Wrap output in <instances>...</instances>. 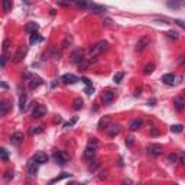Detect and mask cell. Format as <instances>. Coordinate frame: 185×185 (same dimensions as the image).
Instances as JSON below:
<instances>
[{"instance_id": "6da1fadb", "label": "cell", "mask_w": 185, "mask_h": 185, "mask_svg": "<svg viewBox=\"0 0 185 185\" xmlns=\"http://www.w3.org/2000/svg\"><path fill=\"white\" fill-rule=\"evenodd\" d=\"M109 49V42L107 41H99V42H95L93 46L90 48V51H88V57L90 59H93V58H95L97 55H100V54H103L104 51H107Z\"/></svg>"}, {"instance_id": "9c48e42d", "label": "cell", "mask_w": 185, "mask_h": 185, "mask_svg": "<svg viewBox=\"0 0 185 185\" xmlns=\"http://www.w3.org/2000/svg\"><path fill=\"white\" fill-rule=\"evenodd\" d=\"M174 107H175L176 111H184L185 110V99L184 97H176L175 100H174Z\"/></svg>"}, {"instance_id": "4dcf8cb0", "label": "cell", "mask_w": 185, "mask_h": 185, "mask_svg": "<svg viewBox=\"0 0 185 185\" xmlns=\"http://www.w3.org/2000/svg\"><path fill=\"white\" fill-rule=\"evenodd\" d=\"M77 120H78V117H72L70 122H66L65 124H64V129H70V127H72L74 124L77 123Z\"/></svg>"}, {"instance_id": "ab89813d", "label": "cell", "mask_w": 185, "mask_h": 185, "mask_svg": "<svg viewBox=\"0 0 185 185\" xmlns=\"http://www.w3.org/2000/svg\"><path fill=\"white\" fill-rule=\"evenodd\" d=\"M51 58H52V59H59V58H61V52H59V51H55V52L51 55Z\"/></svg>"}, {"instance_id": "f35d334b", "label": "cell", "mask_w": 185, "mask_h": 185, "mask_svg": "<svg viewBox=\"0 0 185 185\" xmlns=\"http://www.w3.org/2000/svg\"><path fill=\"white\" fill-rule=\"evenodd\" d=\"M168 36H169L171 39H176L178 38V33L174 32V30H169V32H168Z\"/></svg>"}, {"instance_id": "681fc988", "label": "cell", "mask_w": 185, "mask_h": 185, "mask_svg": "<svg viewBox=\"0 0 185 185\" xmlns=\"http://www.w3.org/2000/svg\"><path fill=\"white\" fill-rule=\"evenodd\" d=\"M168 6H169V7H175V9H176L179 5H178V3H168Z\"/></svg>"}, {"instance_id": "44dd1931", "label": "cell", "mask_w": 185, "mask_h": 185, "mask_svg": "<svg viewBox=\"0 0 185 185\" xmlns=\"http://www.w3.org/2000/svg\"><path fill=\"white\" fill-rule=\"evenodd\" d=\"M82 106H84V101H82L80 97L72 101V109H74V110H81V109H82Z\"/></svg>"}, {"instance_id": "d6a6232c", "label": "cell", "mask_w": 185, "mask_h": 185, "mask_svg": "<svg viewBox=\"0 0 185 185\" xmlns=\"http://www.w3.org/2000/svg\"><path fill=\"white\" fill-rule=\"evenodd\" d=\"M123 77H124V72H117L116 75L113 77V80H114V82H122V80H123Z\"/></svg>"}, {"instance_id": "ba28073f", "label": "cell", "mask_w": 185, "mask_h": 185, "mask_svg": "<svg viewBox=\"0 0 185 185\" xmlns=\"http://www.w3.org/2000/svg\"><path fill=\"white\" fill-rule=\"evenodd\" d=\"M26 52H28V49L25 46H20L19 49L16 51V54L13 55V62H20L25 57H26Z\"/></svg>"}, {"instance_id": "4316f807", "label": "cell", "mask_w": 185, "mask_h": 185, "mask_svg": "<svg viewBox=\"0 0 185 185\" xmlns=\"http://www.w3.org/2000/svg\"><path fill=\"white\" fill-rule=\"evenodd\" d=\"M182 130H184V126H182V124H172L171 126L172 133H181Z\"/></svg>"}, {"instance_id": "3957f363", "label": "cell", "mask_w": 185, "mask_h": 185, "mask_svg": "<svg viewBox=\"0 0 185 185\" xmlns=\"http://www.w3.org/2000/svg\"><path fill=\"white\" fill-rule=\"evenodd\" d=\"M52 158H54V161L57 162L58 165H61V166H64L66 163V162L70 161V156L66 155L65 152H62V151H58V152H54V155H52Z\"/></svg>"}, {"instance_id": "603a6c76", "label": "cell", "mask_w": 185, "mask_h": 185, "mask_svg": "<svg viewBox=\"0 0 185 185\" xmlns=\"http://www.w3.org/2000/svg\"><path fill=\"white\" fill-rule=\"evenodd\" d=\"M9 111V104L6 101H2L0 103V116H6Z\"/></svg>"}, {"instance_id": "1f68e13d", "label": "cell", "mask_w": 185, "mask_h": 185, "mask_svg": "<svg viewBox=\"0 0 185 185\" xmlns=\"http://www.w3.org/2000/svg\"><path fill=\"white\" fill-rule=\"evenodd\" d=\"M29 133L30 135H39V133H42V127L41 126H36V127H30V130H29Z\"/></svg>"}, {"instance_id": "f6af8a7d", "label": "cell", "mask_w": 185, "mask_h": 185, "mask_svg": "<svg viewBox=\"0 0 185 185\" xmlns=\"http://www.w3.org/2000/svg\"><path fill=\"white\" fill-rule=\"evenodd\" d=\"M86 93H87V95H91L93 93H94V88H93V87H87V88H86Z\"/></svg>"}, {"instance_id": "7dc6e473", "label": "cell", "mask_w": 185, "mask_h": 185, "mask_svg": "<svg viewBox=\"0 0 185 185\" xmlns=\"http://www.w3.org/2000/svg\"><path fill=\"white\" fill-rule=\"evenodd\" d=\"M176 159H178V158H176L175 155H169V156H168V161L171 162V163H174V162H175Z\"/></svg>"}, {"instance_id": "e0dca14e", "label": "cell", "mask_w": 185, "mask_h": 185, "mask_svg": "<svg viewBox=\"0 0 185 185\" xmlns=\"http://www.w3.org/2000/svg\"><path fill=\"white\" fill-rule=\"evenodd\" d=\"M107 133H109L111 138H114L116 135L120 133V124H111L110 127H107Z\"/></svg>"}, {"instance_id": "c3c4849f", "label": "cell", "mask_w": 185, "mask_h": 185, "mask_svg": "<svg viewBox=\"0 0 185 185\" xmlns=\"http://www.w3.org/2000/svg\"><path fill=\"white\" fill-rule=\"evenodd\" d=\"M120 185H132V179H123L120 182Z\"/></svg>"}, {"instance_id": "52a82bcc", "label": "cell", "mask_w": 185, "mask_h": 185, "mask_svg": "<svg viewBox=\"0 0 185 185\" xmlns=\"http://www.w3.org/2000/svg\"><path fill=\"white\" fill-rule=\"evenodd\" d=\"M45 114H46V109L41 104L35 106V109L32 110V117L33 119H39V117H42V116H45Z\"/></svg>"}, {"instance_id": "83f0119b", "label": "cell", "mask_w": 185, "mask_h": 185, "mask_svg": "<svg viewBox=\"0 0 185 185\" xmlns=\"http://www.w3.org/2000/svg\"><path fill=\"white\" fill-rule=\"evenodd\" d=\"M0 156H2V161L3 162H7V159H9V153H7V151H6L5 147L0 149Z\"/></svg>"}, {"instance_id": "5bb4252c", "label": "cell", "mask_w": 185, "mask_h": 185, "mask_svg": "<svg viewBox=\"0 0 185 185\" xmlns=\"http://www.w3.org/2000/svg\"><path fill=\"white\" fill-rule=\"evenodd\" d=\"M38 165L39 163H36V162L33 161H30L28 163V166H26V169H28V174L29 175H36V172H38Z\"/></svg>"}, {"instance_id": "d4e9b609", "label": "cell", "mask_w": 185, "mask_h": 185, "mask_svg": "<svg viewBox=\"0 0 185 185\" xmlns=\"http://www.w3.org/2000/svg\"><path fill=\"white\" fill-rule=\"evenodd\" d=\"M153 71H155V64H147V65L143 68V74H146V75L152 74Z\"/></svg>"}, {"instance_id": "cb8c5ba5", "label": "cell", "mask_w": 185, "mask_h": 185, "mask_svg": "<svg viewBox=\"0 0 185 185\" xmlns=\"http://www.w3.org/2000/svg\"><path fill=\"white\" fill-rule=\"evenodd\" d=\"M90 64H91L90 58H84V59H82V61L78 64V66H80V70H87V68L90 66Z\"/></svg>"}, {"instance_id": "7c38bea8", "label": "cell", "mask_w": 185, "mask_h": 185, "mask_svg": "<svg viewBox=\"0 0 185 185\" xmlns=\"http://www.w3.org/2000/svg\"><path fill=\"white\" fill-rule=\"evenodd\" d=\"M101 99H103V103H104V104H111L114 100V93H111V91H104L103 95H101Z\"/></svg>"}, {"instance_id": "11a10c76", "label": "cell", "mask_w": 185, "mask_h": 185, "mask_svg": "<svg viewBox=\"0 0 185 185\" xmlns=\"http://www.w3.org/2000/svg\"><path fill=\"white\" fill-rule=\"evenodd\" d=\"M172 185H178V184H172Z\"/></svg>"}, {"instance_id": "ee69618b", "label": "cell", "mask_w": 185, "mask_h": 185, "mask_svg": "<svg viewBox=\"0 0 185 185\" xmlns=\"http://www.w3.org/2000/svg\"><path fill=\"white\" fill-rule=\"evenodd\" d=\"M133 136H129L127 139H126V145H127V146H130V145H133Z\"/></svg>"}, {"instance_id": "ffe728a7", "label": "cell", "mask_w": 185, "mask_h": 185, "mask_svg": "<svg viewBox=\"0 0 185 185\" xmlns=\"http://www.w3.org/2000/svg\"><path fill=\"white\" fill-rule=\"evenodd\" d=\"M42 39H43V38L41 36V35H39L38 32H36V33H32V35H30V39H29V43H30V45H33V43L41 42Z\"/></svg>"}, {"instance_id": "8fae6325", "label": "cell", "mask_w": 185, "mask_h": 185, "mask_svg": "<svg viewBox=\"0 0 185 185\" xmlns=\"http://www.w3.org/2000/svg\"><path fill=\"white\" fill-rule=\"evenodd\" d=\"M33 161L39 163V165H42V163H46L48 162V155L43 152H36L35 153V156H33Z\"/></svg>"}, {"instance_id": "db71d44e", "label": "cell", "mask_w": 185, "mask_h": 185, "mask_svg": "<svg viewBox=\"0 0 185 185\" xmlns=\"http://www.w3.org/2000/svg\"><path fill=\"white\" fill-rule=\"evenodd\" d=\"M70 185H78V184H77V182H71V184H70Z\"/></svg>"}, {"instance_id": "f1b7e54d", "label": "cell", "mask_w": 185, "mask_h": 185, "mask_svg": "<svg viewBox=\"0 0 185 185\" xmlns=\"http://www.w3.org/2000/svg\"><path fill=\"white\" fill-rule=\"evenodd\" d=\"M12 7H13V3H12L10 0H5V2H3V9H5V12H10Z\"/></svg>"}, {"instance_id": "e575fe53", "label": "cell", "mask_w": 185, "mask_h": 185, "mask_svg": "<svg viewBox=\"0 0 185 185\" xmlns=\"http://www.w3.org/2000/svg\"><path fill=\"white\" fill-rule=\"evenodd\" d=\"M70 176V174H64V175H61V176H57L55 179H52L51 182H49V185H52L54 182H57V181H61V179H64V178H68Z\"/></svg>"}, {"instance_id": "4fadbf2b", "label": "cell", "mask_w": 185, "mask_h": 185, "mask_svg": "<svg viewBox=\"0 0 185 185\" xmlns=\"http://www.w3.org/2000/svg\"><path fill=\"white\" fill-rule=\"evenodd\" d=\"M161 80L166 86H174L175 84V75L174 74H165V75H162Z\"/></svg>"}, {"instance_id": "74e56055", "label": "cell", "mask_w": 185, "mask_h": 185, "mask_svg": "<svg viewBox=\"0 0 185 185\" xmlns=\"http://www.w3.org/2000/svg\"><path fill=\"white\" fill-rule=\"evenodd\" d=\"M81 81H82V82H84V84H86L87 87H93V84H91V81L88 80V78H86V77H82V78H81Z\"/></svg>"}, {"instance_id": "ac0fdd59", "label": "cell", "mask_w": 185, "mask_h": 185, "mask_svg": "<svg viewBox=\"0 0 185 185\" xmlns=\"http://www.w3.org/2000/svg\"><path fill=\"white\" fill-rule=\"evenodd\" d=\"M90 9L93 10V13H95V14L104 13V12H106V7H104V6L95 5V3H93V5H90Z\"/></svg>"}, {"instance_id": "9f6ffc18", "label": "cell", "mask_w": 185, "mask_h": 185, "mask_svg": "<svg viewBox=\"0 0 185 185\" xmlns=\"http://www.w3.org/2000/svg\"><path fill=\"white\" fill-rule=\"evenodd\" d=\"M184 5H185V2H184Z\"/></svg>"}, {"instance_id": "f907efd6", "label": "cell", "mask_w": 185, "mask_h": 185, "mask_svg": "<svg viewBox=\"0 0 185 185\" xmlns=\"http://www.w3.org/2000/svg\"><path fill=\"white\" fill-rule=\"evenodd\" d=\"M58 6H70V3H64V2H58Z\"/></svg>"}, {"instance_id": "f5cc1de1", "label": "cell", "mask_w": 185, "mask_h": 185, "mask_svg": "<svg viewBox=\"0 0 185 185\" xmlns=\"http://www.w3.org/2000/svg\"><path fill=\"white\" fill-rule=\"evenodd\" d=\"M2 87H3V88L6 90V88H7V84H6V82H2Z\"/></svg>"}, {"instance_id": "2e32d148", "label": "cell", "mask_w": 185, "mask_h": 185, "mask_svg": "<svg viewBox=\"0 0 185 185\" xmlns=\"http://www.w3.org/2000/svg\"><path fill=\"white\" fill-rule=\"evenodd\" d=\"M147 45H149V39L147 38H140L139 39V42H138V45H136V51H138V52H142Z\"/></svg>"}, {"instance_id": "bcb514c9", "label": "cell", "mask_w": 185, "mask_h": 185, "mask_svg": "<svg viewBox=\"0 0 185 185\" xmlns=\"http://www.w3.org/2000/svg\"><path fill=\"white\" fill-rule=\"evenodd\" d=\"M179 162L182 163V165H185V152H182L179 155Z\"/></svg>"}, {"instance_id": "836d02e7", "label": "cell", "mask_w": 185, "mask_h": 185, "mask_svg": "<svg viewBox=\"0 0 185 185\" xmlns=\"http://www.w3.org/2000/svg\"><path fill=\"white\" fill-rule=\"evenodd\" d=\"M99 165H100V162H97V161H94V163H91L90 166H88V171L90 172H94L97 168H99Z\"/></svg>"}, {"instance_id": "b9f144b4", "label": "cell", "mask_w": 185, "mask_h": 185, "mask_svg": "<svg viewBox=\"0 0 185 185\" xmlns=\"http://www.w3.org/2000/svg\"><path fill=\"white\" fill-rule=\"evenodd\" d=\"M77 6H78V7H88V3H87V2H77Z\"/></svg>"}, {"instance_id": "484cf974", "label": "cell", "mask_w": 185, "mask_h": 185, "mask_svg": "<svg viewBox=\"0 0 185 185\" xmlns=\"http://www.w3.org/2000/svg\"><path fill=\"white\" fill-rule=\"evenodd\" d=\"M26 100H28V97H26V94H20V99H19V107L20 110H23L25 107H26Z\"/></svg>"}, {"instance_id": "277c9868", "label": "cell", "mask_w": 185, "mask_h": 185, "mask_svg": "<svg viewBox=\"0 0 185 185\" xmlns=\"http://www.w3.org/2000/svg\"><path fill=\"white\" fill-rule=\"evenodd\" d=\"M147 153L153 158L159 156L162 153V145H159V143H151V145L147 146Z\"/></svg>"}, {"instance_id": "7a4b0ae2", "label": "cell", "mask_w": 185, "mask_h": 185, "mask_svg": "<svg viewBox=\"0 0 185 185\" xmlns=\"http://www.w3.org/2000/svg\"><path fill=\"white\" fill-rule=\"evenodd\" d=\"M97 146H99L97 139L95 138L90 139V142H88L86 151H84V158H86V159H93V156L95 155V149H97Z\"/></svg>"}, {"instance_id": "8992f818", "label": "cell", "mask_w": 185, "mask_h": 185, "mask_svg": "<svg viewBox=\"0 0 185 185\" xmlns=\"http://www.w3.org/2000/svg\"><path fill=\"white\" fill-rule=\"evenodd\" d=\"M25 140V135L22 132H14L12 136H10V143L12 145H14V146H19V145H22Z\"/></svg>"}, {"instance_id": "d6986e66", "label": "cell", "mask_w": 185, "mask_h": 185, "mask_svg": "<svg viewBox=\"0 0 185 185\" xmlns=\"http://www.w3.org/2000/svg\"><path fill=\"white\" fill-rule=\"evenodd\" d=\"M25 29H26V32H29L30 35H32V33H36V30L39 29V25L35 23V22H30V23L26 25V28Z\"/></svg>"}, {"instance_id": "d590c367", "label": "cell", "mask_w": 185, "mask_h": 185, "mask_svg": "<svg viewBox=\"0 0 185 185\" xmlns=\"http://www.w3.org/2000/svg\"><path fill=\"white\" fill-rule=\"evenodd\" d=\"M3 178H5V181H9L10 178H13V171H6Z\"/></svg>"}, {"instance_id": "5b68a950", "label": "cell", "mask_w": 185, "mask_h": 185, "mask_svg": "<svg viewBox=\"0 0 185 185\" xmlns=\"http://www.w3.org/2000/svg\"><path fill=\"white\" fill-rule=\"evenodd\" d=\"M82 59H84V58H82V49H80V48L74 49V51L71 52V55H70V61H71V64H80Z\"/></svg>"}, {"instance_id": "60d3db41", "label": "cell", "mask_w": 185, "mask_h": 185, "mask_svg": "<svg viewBox=\"0 0 185 185\" xmlns=\"http://www.w3.org/2000/svg\"><path fill=\"white\" fill-rule=\"evenodd\" d=\"M175 23H176V25H179L181 28H184V29H185V20H182V19H175Z\"/></svg>"}, {"instance_id": "f546056e", "label": "cell", "mask_w": 185, "mask_h": 185, "mask_svg": "<svg viewBox=\"0 0 185 185\" xmlns=\"http://www.w3.org/2000/svg\"><path fill=\"white\" fill-rule=\"evenodd\" d=\"M71 43H72V36L71 35H66L64 42H62V48H68V45H71Z\"/></svg>"}, {"instance_id": "8d00e7d4", "label": "cell", "mask_w": 185, "mask_h": 185, "mask_svg": "<svg viewBox=\"0 0 185 185\" xmlns=\"http://www.w3.org/2000/svg\"><path fill=\"white\" fill-rule=\"evenodd\" d=\"M6 62H7V55H6V52H3V55H2V68H5Z\"/></svg>"}, {"instance_id": "7bdbcfd3", "label": "cell", "mask_w": 185, "mask_h": 185, "mask_svg": "<svg viewBox=\"0 0 185 185\" xmlns=\"http://www.w3.org/2000/svg\"><path fill=\"white\" fill-rule=\"evenodd\" d=\"M7 48H9V39H5V41H3V52H6Z\"/></svg>"}, {"instance_id": "9a60e30c", "label": "cell", "mask_w": 185, "mask_h": 185, "mask_svg": "<svg viewBox=\"0 0 185 185\" xmlns=\"http://www.w3.org/2000/svg\"><path fill=\"white\" fill-rule=\"evenodd\" d=\"M41 84H42V80H41L39 77H35V75H33L32 78L29 80V88H30V90H35V88H38Z\"/></svg>"}, {"instance_id": "7402d4cb", "label": "cell", "mask_w": 185, "mask_h": 185, "mask_svg": "<svg viewBox=\"0 0 185 185\" xmlns=\"http://www.w3.org/2000/svg\"><path fill=\"white\" fill-rule=\"evenodd\" d=\"M142 127V120L140 119H135L132 120V123H130V130H138V129Z\"/></svg>"}, {"instance_id": "816d5d0a", "label": "cell", "mask_w": 185, "mask_h": 185, "mask_svg": "<svg viewBox=\"0 0 185 185\" xmlns=\"http://www.w3.org/2000/svg\"><path fill=\"white\" fill-rule=\"evenodd\" d=\"M54 122H55V123H57V122L59 123V122H61V117H55V120H54Z\"/></svg>"}, {"instance_id": "30bf717a", "label": "cell", "mask_w": 185, "mask_h": 185, "mask_svg": "<svg viewBox=\"0 0 185 185\" xmlns=\"http://www.w3.org/2000/svg\"><path fill=\"white\" fill-rule=\"evenodd\" d=\"M61 81L65 82V84H75V82L80 81V78L77 75H74V74H65V75H62Z\"/></svg>"}]
</instances>
